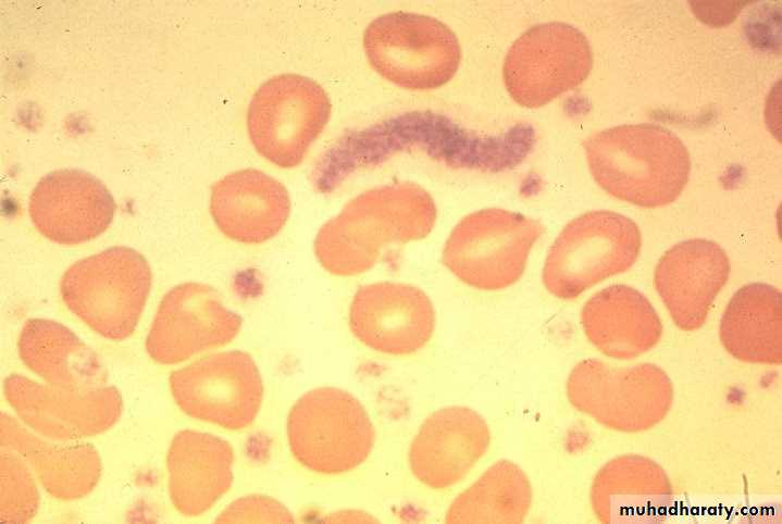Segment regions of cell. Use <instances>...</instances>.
<instances>
[{
    "instance_id": "cell-1",
    "label": "cell",
    "mask_w": 782,
    "mask_h": 524,
    "mask_svg": "<svg viewBox=\"0 0 782 524\" xmlns=\"http://www.w3.org/2000/svg\"><path fill=\"white\" fill-rule=\"evenodd\" d=\"M436 205L421 186L398 182L361 192L326 221L313 241L318 263L340 277L371 270L390 246L426 237Z\"/></svg>"
},
{
    "instance_id": "cell-2",
    "label": "cell",
    "mask_w": 782,
    "mask_h": 524,
    "mask_svg": "<svg viewBox=\"0 0 782 524\" xmlns=\"http://www.w3.org/2000/svg\"><path fill=\"white\" fill-rule=\"evenodd\" d=\"M589 173L608 195L643 208L672 203L685 188L690 154L671 130L653 124L621 125L584 142Z\"/></svg>"
},
{
    "instance_id": "cell-3",
    "label": "cell",
    "mask_w": 782,
    "mask_h": 524,
    "mask_svg": "<svg viewBox=\"0 0 782 524\" xmlns=\"http://www.w3.org/2000/svg\"><path fill=\"white\" fill-rule=\"evenodd\" d=\"M152 282L146 258L117 246L74 262L63 273L60 295L86 326L110 340H124L136 329Z\"/></svg>"
},
{
    "instance_id": "cell-4",
    "label": "cell",
    "mask_w": 782,
    "mask_h": 524,
    "mask_svg": "<svg viewBox=\"0 0 782 524\" xmlns=\"http://www.w3.org/2000/svg\"><path fill=\"white\" fill-rule=\"evenodd\" d=\"M641 245V232L631 219L607 210L588 211L569 222L550 246L543 284L556 298H576L629 270Z\"/></svg>"
},
{
    "instance_id": "cell-5",
    "label": "cell",
    "mask_w": 782,
    "mask_h": 524,
    "mask_svg": "<svg viewBox=\"0 0 782 524\" xmlns=\"http://www.w3.org/2000/svg\"><path fill=\"white\" fill-rule=\"evenodd\" d=\"M363 49L372 68L408 90H431L456 75L461 48L455 33L429 15L395 11L365 28Z\"/></svg>"
},
{
    "instance_id": "cell-6",
    "label": "cell",
    "mask_w": 782,
    "mask_h": 524,
    "mask_svg": "<svg viewBox=\"0 0 782 524\" xmlns=\"http://www.w3.org/2000/svg\"><path fill=\"white\" fill-rule=\"evenodd\" d=\"M543 226L506 209L464 216L445 241L444 266L463 284L484 291L506 289L523 275Z\"/></svg>"
},
{
    "instance_id": "cell-7",
    "label": "cell",
    "mask_w": 782,
    "mask_h": 524,
    "mask_svg": "<svg viewBox=\"0 0 782 524\" xmlns=\"http://www.w3.org/2000/svg\"><path fill=\"white\" fill-rule=\"evenodd\" d=\"M286 433L294 458L308 470L328 475L359 466L375 440L363 406L335 387H319L302 395L288 413Z\"/></svg>"
},
{
    "instance_id": "cell-8",
    "label": "cell",
    "mask_w": 782,
    "mask_h": 524,
    "mask_svg": "<svg viewBox=\"0 0 782 524\" xmlns=\"http://www.w3.org/2000/svg\"><path fill=\"white\" fill-rule=\"evenodd\" d=\"M566 394L578 411L600 425L636 433L657 425L670 411L672 383L651 363L616 367L597 359L580 361L571 370Z\"/></svg>"
},
{
    "instance_id": "cell-9",
    "label": "cell",
    "mask_w": 782,
    "mask_h": 524,
    "mask_svg": "<svg viewBox=\"0 0 782 524\" xmlns=\"http://www.w3.org/2000/svg\"><path fill=\"white\" fill-rule=\"evenodd\" d=\"M331 101L313 79L293 73L275 75L253 93L247 130L256 151L271 164H301L331 115Z\"/></svg>"
},
{
    "instance_id": "cell-10",
    "label": "cell",
    "mask_w": 782,
    "mask_h": 524,
    "mask_svg": "<svg viewBox=\"0 0 782 524\" xmlns=\"http://www.w3.org/2000/svg\"><path fill=\"white\" fill-rule=\"evenodd\" d=\"M592 66L584 34L551 22L533 26L517 38L504 60L502 77L518 104L538 108L578 87Z\"/></svg>"
},
{
    "instance_id": "cell-11",
    "label": "cell",
    "mask_w": 782,
    "mask_h": 524,
    "mask_svg": "<svg viewBox=\"0 0 782 524\" xmlns=\"http://www.w3.org/2000/svg\"><path fill=\"white\" fill-rule=\"evenodd\" d=\"M170 390L187 415L238 431L256 419L263 382L255 360L239 350L203 357L170 374Z\"/></svg>"
},
{
    "instance_id": "cell-12",
    "label": "cell",
    "mask_w": 782,
    "mask_h": 524,
    "mask_svg": "<svg viewBox=\"0 0 782 524\" xmlns=\"http://www.w3.org/2000/svg\"><path fill=\"white\" fill-rule=\"evenodd\" d=\"M3 394L24 425L54 441L99 435L117 422L123 410L119 390L108 385L67 389L12 374L4 379Z\"/></svg>"
},
{
    "instance_id": "cell-13",
    "label": "cell",
    "mask_w": 782,
    "mask_h": 524,
    "mask_svg": "<svg viewBox=\"0 0 782 524\" xmlns=\"http://www.w3.org/2000/svg\"><path fill=\"white\" fill-rule=\"evenodd\" d=\"M241 317L226 308L213 287L188 282L161 300L146 338V351L159 364L171 365L229 344Z\"/></svg>"
},
{
    "instance_id": "cell-14",
    "label": "cell",
    "mask_w": 782,
    "mask_h": 524,
    "mask_svg": "<svg viewBox=\"0 0 782 524\" xmlns=\"http://www.w3.org/2000/svg\"><path fill=\"white\" fill-rule=\"evenodd\" d=\"M349 327L371 350L388 355H409L432 338L436 315L429 296L420 288L398 282H376L352 297Z\"/></svg>"
},
{
    "instance_id": "cell-15",
    "label": "cell",
    "mask_w": 782,
    "mask_h": 524,
    "mask_svg": "<svg viewBox=\"0 0 782 524\" xmlns=\"http://www.w3.org/2000/svg\"><path fill=\"white\" fill-rule=\"evenodd\" d=\"M116 203L105 185L82 170L62 169L34 187L28 213L47 239L76 246L100 236L112 223Z\"/></svg>"
},
{
    "instance_id": "cell-16",
    "label": "cell",
    "mask_w": 782,
    "mask_h": 524,
    "mask_svg": "<svg viewBox=\"0 0 782 524\" xmlns=\"http://www.w3.org/2000/svg\"><path fill=\"white\" fill-rule=\"evenodd\" d=\"M489 444L488 425L477 412L467 407H446L429 415L414 435L409 466L423 485L447 489L467 476Z\"/></svg>"
},
{
    "instance_id": "cell-17",
    "label": "cell",
    "mask_w": 782,
    "mask_h": 524,
    "mask_svg": "<svg viewBox=\"0 0 782 524\" xmlns=\"http://www.w3.org/2000/svg\"><path fill=\"white\" fill-rule=\"evenodd\" d=\"M729 274L725 251L711 240L694 238L663 253L654 283L673 323L682 330L694 332L705 324Z\"/></svg>"
},
{
    "instance_id": "cell-18",
    "label": "cell",
    "mask_w": 782,
    "mask_h": 524,
    "mask_svg": "<svg viewBox=\"0 0 782 524\" xmlns=\"http://www.w3.org/2000/svg\"><path fill=\"white\" fill-rule=\"evenodd\" d=\"M290 208L287 188L260 170L232 172L211 187L210 213L216 227L240 244L274 238L287 223Z\"/></svg>"
},
{
    "instance_id": "cell-19",
    "label": "cell",
    "mask_w": 782,
    "mask_h": 524,
    "mask_svg": "<svg viewBox=\"0 0 782 524\" xmlns=\"http://www.w3.org/2000/svg\"><path fill=\"white\" fill-rule=\"evenodd\" d=\"M234 451L229 442L209 433L184 429L172 439L167 457V487L173 507L195 517L209 511L233 483Z\"/></svg>"
},
{
    "instance_id": "cell-20",
    "label": "cell",
    "mask_w": 782,
    "mask_h": 524,
    "mask_svg": "<svg viewBox=\"0 0 782 524\" xmlns=\"http://www.w3.org/2000/svg\"><path fill=\"white\" fill-rule=\"evenodd\" d=\"M588 341L606 357L631 360L653 349L662 336L661 321L649 300L626 285L595 292L581 311Z\"/></svg>"
},
{
    "instance_id": "cell-21",
    "label": "cell",
    "mask_w": 782,
    "mask_h": 524,
    "mask_svg": "<svg viewBox=\"0 0 782 524\" xmlns=\"http://www.w3.org/2000/svg\"><path fill=\"white\" fill-rule=\"evenodd\" d=\"M671 496L670 481L660 465L638 454H624L608 461L595 475L591 507L604 523H646L665 514Z\"/></svg>"
},
{
    "instance_id": "cell-22",
    "label": "cell",
    "mask_w": 782,
    "mask_h": 524,
    "mask_svg": "<svg viewBox=\"0 0 782 524\" xmlns=\"http://www.w3.org/2000/svg\"><path fill=\"white\" fill-rule=\"evenodd\" d=\"M0 445L22 457L55 499H80L99 482L101 460L92 446L52 444L5 412L0 417Z\"/></svg>"
},
{
    "instance_id": "cell-23",
    "label": "cell",
    "mask_w": 782,
    "mask_h": 524,
    "mask_svg": "<svg viewBox=\"0 0 782 524\" xmlns=\"http://www.w3.org/2000/svg\"><path fill=\"white\" fill-rule=\"evenodd\" d=\"M17 350L24 365L49 385L67 389L105 385L107 373L96 352L59 322L27 320Z\"/></svg>"
},
{
    "instance_id": "cell-24",
    "label": "cell",
    "mask_w": 782,
    "mask_h": 524,
    "mask_svg": "<svg viewBox=\"0 0 782 524\" xmlns=\"http://www.w3.org/2000/svg\"><path fill=\"white\" fill-rule=\"evenodd\" d=\"M719 337L735 359L753 364L782 362V297L766 283L742 286L721 316Z\"/></svg>"
},
{
    "instance_id": "cell-25",
    "label": "cell",
    "mask_w": 782,
    "mask_h": 524,
    "mask_svg": "<svg viewBox=\"0 0 782 524\" xmlns=\"http://www.w3.org/2000/svg\"><path fill=\"white\" fill-rule=\"evenodd\" d=\"M532 504L529 477L516 463L500 460L461 491L446 511V523H521Z\"/></svg>"
},
{
    "instance_id": "cell-26",
    "label": "cell",
    "mask_w": 782,
    "mask_h": 524,
    "mask_svg": "<svg viewBox=\"0 0 782 524\" xmlns=\"http://www.w3.org/2000/svg\"><path fill=\"white\" fill-rule=\"evenodd\" d=\"M0 479V520L30 521L39 507V494L28 464L17 453L1 448Z\"/></svg>"
},
{
    "instance_id": "cell-27",
    "label": "cell",
    "mask_w": 782,
    "mask_h": 524,
    "mask_svg": "<svg viewBox=\"0 0 782 524\" xmlns=\"http://www.w3.org/2000/svg\"><path fill=\"white\" fill-rule=\"evenodd\" d=\"M216 523H290V511L277 500L266 496L239 498L225 508Z\"/></svg>"
}]
</instances>
